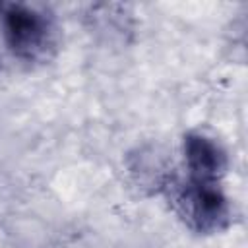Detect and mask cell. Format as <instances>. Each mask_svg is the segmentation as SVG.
I'll return each mask as SVG.
<instances>
[{"instance_id": "1", "label": "cell", "mask_w": 248, "mask_h": 248, "mask_svg": "<svg viewBox=\"0 0 248 248\" xmlns=\"http://www.w3.org/2000/svg\"><path fill=\"white\" fill-rule=\"evenodd\" d=\"M4 35L10 50L27 62L48 58L54 48L56 31L52 19L29 6H12L4 14Z\"/></svg>"}, {"instance_id": "2", "label": "cell", "mask_w": 248, "mask_h": 248, "mask_svg": "<svg viewBox=\"0 0 248 248\" xmlns=\"http://www.w3.org/2000/svg\"><path fill=\"white\" fill-rule=\"evenodd\" d=\"M178 215L198 232L223 231L231 221V207L225 194L215 182L194 180L180 184L174 192Z\"/></svg>"}, {"instance_id": "3", "label": "cell", "mask_w": 248, "mask_h": 248, "mask_svg": "<svg viewBox=\"0 0 248 248\" xmlns=\"http://www.w3.org/2000/svg\"><path fill=\"white\" fill-rule=\"evenodd\" d=\"M184 157L194 180L215 182L227 170V153L215 140L203 134H188L184 138Z\"/></svg>"}]
</instances>
